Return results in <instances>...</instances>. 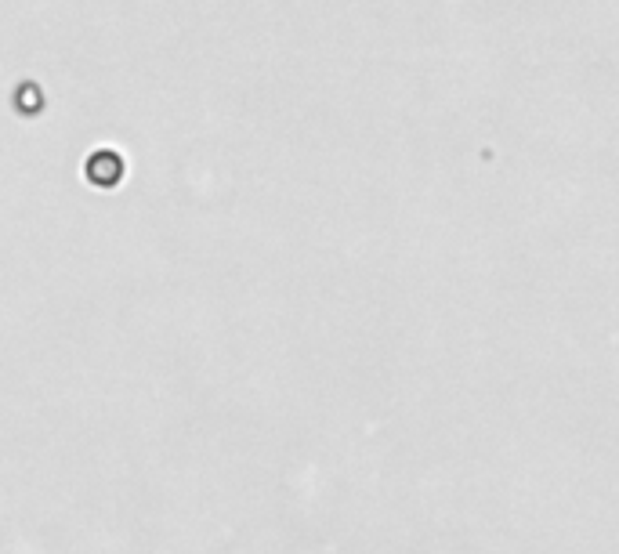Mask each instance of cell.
I'll use <instances>...</instances> for the list:
<instances>
[{
  "mask_svg": "<svg viewBox=\"0 0 619 554\" xmlns=\"http://www.w3.org/2000/svg\"><path fill=\"white\" fill-rule=\"evenodd\" d=\"M120 174H124V160L116 153H109V149H98V153L87 160V178L98 185L120 182Z\"/></svg>",
  "mask_w": 619,
  "mask_h": 554,
  "instance_id": "1",
  "label": "cell"
}]
</instances>
